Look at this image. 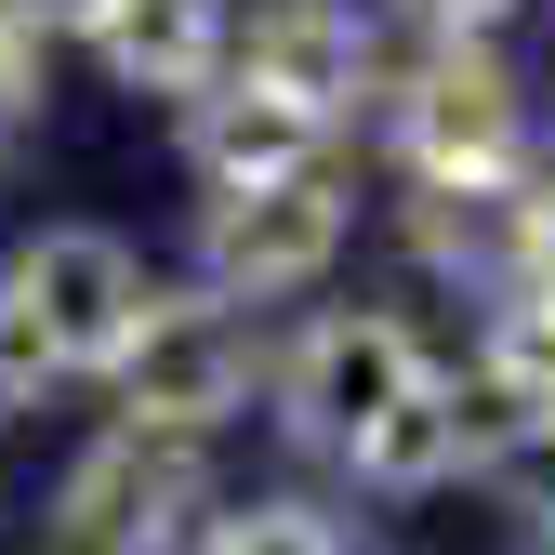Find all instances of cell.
<instances>
[{
	"instance_id": "obj_1",
	"label": "cell",
	"mask_w": 555,
	"mask_h": 555,
	"mask_svg": "<svg viewBox=\"0 0 555 555\" xmlns=\"http://www.w3.org/2000/svg\"><path fill=\"white\" fill-rule=\"evenodd\" d=\"M424 371H437V344H424L410 305H331V318H305V331L264 358V410H278V437H292V450L344 463Z\"/></svg>"
},
{
	"instance_id": "obj_2",
	"label": "cell",
	"mask_w": 555,
	"mask_h": 555,
	"mask_svg": "<svg viewBox=\"0 0 555 555\" xmlns=\"http://www.w3.org/2000/svg\"><path fill=\"white\" fill-rule=\"evenodd\" d=\"M106 397H119V424H159V437H225V424H251V397H264V331H251V305L212 292V278H198V292H159L146 331L119 344Z\"/></svg>"
},
{
	"instance_id": "obj_3",
	"label": "cell",
	"mask_w": 555,
	"mask_h": 555,
	"mask_svg": "<svg viewBox=\"0 0 555 555\" xmlns=\"http://www.w3.org/2000/svg\"><path fill=\"white\" fill-rule=\"evenodd\" d=\"M212 516V437L106 424L53 476V555H185Z\"/></svg>"
},
{
	"instance_id": "obj_4",
	"label": "cell",
	"mask_w": 555,
	"mask_h": 555,
	"mask_svg": "<svg viewBox=\"0 0 555 555\" xmlns=\"http://www.w3.org/2000/svg\"><path fill=\"white\" fill-rule=\"evenodd\" d=\"M384 146L397 172L424 185V172H463V185H503L529 159V93H516V66L490 40H424L410 66H384Z\"/></svg>"
},
{
	"instance_id": "obj_5",
	"label": "cell",
	"mask_w": 555,
	"mask_h": 555,
	"mask_svg": "<svg viewBox=\"0 0 555 555\" xmlns=\"http://www.w3.org/2000/svg\"><path fill=\"white\" fill-rule=\"evenodd\" d=\"M344 238H358V185H344V159H318V172H278V185H225L198 212V278L238 305H292L344 264Z\"/></svg>"
},
{
	"instance_id": "obj_6",
	"label": "cell",
	"mask_w": 555,
	"mask_h": 555,
	"mask_svg": "<svg viewBox=\"0 0 555 555\" xmlns=\"http://www.w3.org/2000/svg\"><path fill=\"white\" fill-rule=\"evenodd\" d=\"M14 278L40 292V318H53V344H66V371H80V384H106L119 344L146 331V305H159L146 251L106 238V225H40V238L14 251Z\"/></svg>"
},
{
	"instance_id": "obj_7",
	"label": "cell",
	"mask_w": 555,
	"mask_h": 555,
	"mask_svg": "<svg viewBox=\"0 0 555 555\" xmlns=\"http://www.w3.org/2000/svg\"><path fill=\"white\" fill-rule=\"evenodd\" d=\"M238 66L278 80V93H305L318 119H358L397 53H384L371 0H251V14H238Z\"/></svg>"
},
{
	"instance_id": "obj_8",
	"label": "cell",
	"mask_w": 555,
	"mask_h": 555,
	"mask_svg": "<svg viewBox=\"0 0 555 555\" xmlns=\"http://www.w3.org/2000/svg\"><path fill=\"white\" fill-rule=\"evenodd\" d=\"M344 146V119H318L305 93H278V80H251V66H225L212 93H185V172L198 185H278V172H318Z\"/></svg>"
},
{
	"instance_id": "obj_9",
	"label": "cell",
	"mask_w": 555,
	"mask_h": 555,
	"mask_svg": "<svg viewBox=\"0 0 555 555\" xmlns=\"http://www.w3.org/2000/svg\"><path fill=\"white\" fill-rule=\"evenodd\" d=\"M93 53L119 93H212L238 66V0H106L93 14Z\"/></svg>"
},
{
	"instance_id": "obj_10",
	"label": "cell",
	"mask_w": 555,
	"mask_h": 555,
	"mask_svg": "<svg viewBox=\"0 0 555 555\" xmlns=\"http://www.w3.org/2000/svg\"><path fill=\"white\" fill-rule=\"evenodd\" d=\"M410 251H424L437 278H476V292H503V251H516V172H503V185L424 172V185H410Z\"/></svg>"
},
{
	"instance_id": "obj_11",
	"label": "cell",
	"mask_w": 555,
	"mask_h": 555,
	"mask_svg": "<svg viewBox=\"0 0 555 555\" xmlns=\"http://www.w3.org/2000/svg\"><path fill=\"white\" fill-rule=\"evenodd\" d=\"M476 371L516 384V397H555V292L503 278V292H490V331H476Z\"/></svg>"
},
{
	"instance_id": "obj_12",
	"label": "cell",
	"mask_w": 555,
	"mask_h": 555,
	"mask_svg": "<svg viewBox=\"0 0 555 555\" xmlns=\"http://www.w3.org/2000/svg\"><path fill=\"white\" fill-rule=\"evenodd\" d=\"M53 384H80V371H66V344H53L40 292H27L14 264H0V424H14V410H40Z\"/></svg>"
},
{
	"instance_id": "obj_13",
	"label": "cell",
	"mask_w": 555,
	"mask_h": 555,
	"mask_svg": "<svg viewBox=\"0 0 555 555\" xmlns=\"http://www.w3.org/2000/svg\"><path fill=\"white\" fill-rule=\"evenodd\" d=\"M198 555H344V529L318 503H225L198 516Z\"/></svg>"
},
{
	"instance_id": "obj_14",
	"label": "cell",
	"mask_w": 555,
	"mask_h": 555,
	"mask_svg": "<svg viewBox=\"0 0 555 555\" xmlns=\"http://www.w3.org/2000/svg\"><path fill=\"white\" fill-rule=\"evenodd\" d=\"M40 80H53V27L0 0V159L27 146V119H40Z\"/></svg>"
},
{
	"instance_id": "obj_15",
	"label": "cell",
	"mask_w": 555,
	"mask_h": 555,
	"mask_svg": "<svg viewBox=\"0 0 555 555\" xmlns=\"http://www.w3.org/2000/svg\"><path fill=\"white\" fill-rule=\"evenodd\" d=\"M503 278L555 292V185H516V251H503Z\"/></svg>"
},
{
	"instance_id": "obj_16",
	"label": "cell",
	"mask_w": 555,
	"mask_h": 555,
	"mask_svg": "<svg viewBox=\"0 0 555 555\" xmlns=\"http://www.w3.org/2000/svg\"><path fill=\"white\" fill-rule=\"evenodd\" d=\"M397 14L424 27V40H490V27L516 14V0H397Z\"/></svg>"
},
{
	"instance_id": "obj_17",
	"label": "cell",
	"mask_w": 555,
	"mask_h": 555,
	"mask_svg": "<svg viewBox=\"0 0 555 555\" xmlns=\"http://www.w3.org/2000/svg\"><path fill=\"white\" fill-rule=\"evenodd\" d=\"M14 14H40L53 40H93V14H106V0H14Z\"/></svg>"
},
{
	"instance_id": "obj_18",
	"label": "cell",
	"mask_w": 555,
	"mask_h": 555,
	"mask_svg": "<svg viewBox=\"0 0 555 555\" xmlns=\"http://www.w3.org/2000/svg\"><path fill=\"white\" fill-rule=\"evenodd\" d=\"M516 555H555V516H542V529H529V542H516Z\"/></svg>"
},
{
	"instance_id": "obj_19",
	"label": "cell",
	"mask_w": 555,
	"mask_h": 555,
	"mask_svg": "<svg viewBox=\"0 0 555 555\" xmlns=\"http://www.w3.org/2000/svg\"><path fill=\"white\" fill-rule=\"evenodd\" d=\"M529 410H542V437H555V397H529Z\"/></svg>"
}]
</instances>
